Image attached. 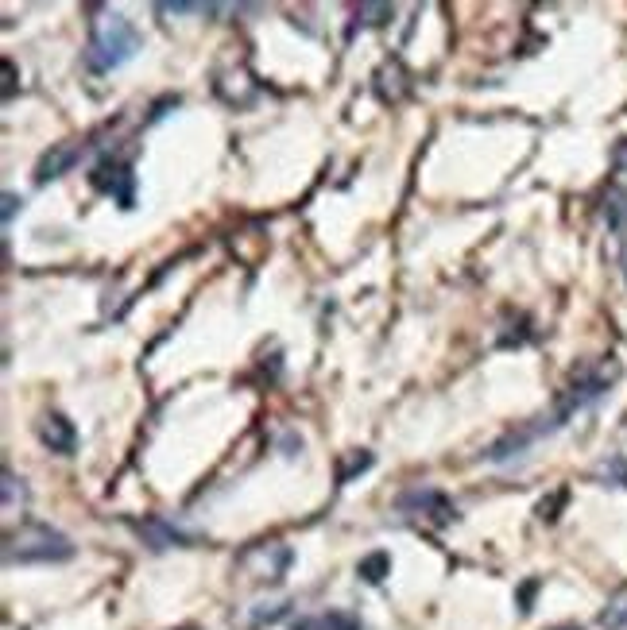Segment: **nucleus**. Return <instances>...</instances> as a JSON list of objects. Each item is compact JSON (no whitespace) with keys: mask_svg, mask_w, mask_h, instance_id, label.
Wrapping results in <instances>:
<instances>
[{"mask_svg":"<svg viewBox=\"0 0 627 630\" xmlns=\"http://www.w3.org/2000/svg\"><path fill=\"white\" fill-rule=\"evenodd\" d=\"M554 630H581V627H573V623H566V627H554Z\"/></svg>","mask_w":627,"mask_h":630,"instance_id":"nucleus-14","label":"nucleus"},{"mask_svg":"<svg viewBox=\"0 0 627 630\" xmlns=\"http://www.w3.org/2000/svg\"><path fill=\"white\" fill-rule=\"evenodd\" d=\"M608 225L620 232V240H624V248H627V194L624 190H616V194H608Z\"/></svg>","mask_w":627,"mask_h":630,"instance_id":"nucleus-11","label":"nucleus"},{"mask_svg":"<svg viewBox=\"0 0 627 630\" xmlns=\"http://www.w3.org/2000/svg\"><path fill=\"white\" fill-rule=\"evenodd\" d=\"M600 627L604 630H627V588H620V592L608 600V607L600 611Z\"/></svg>","mask_w":627,"mask_h":630,"instance_id":"nucleus-10","label":"nucleus"},{"mask_svg":"<svg viewBox=\"0 0 627 630\" xmlns=\"http://www.w3.org/2000/svg\"><path fill=\"white\" fill-rule=\"evenodd\" d=\"M357 576L364 580V584H384L391 576V557L380 549V553H368L364 561L357 565Z\"/></svg>","mask_w":627,"mask_h":630,"instance_id":"nucleus-9","label":"nucleus"},{"mask_svg":"<svg viewBox=\"0 0 627 630\" xmlns=\"http://www.w3.org/2000/svg\"><path fill=\"white\" fill-rule=\"evenodd\" d=\"M291 630H364L357 615L349 611H322V615H302L291 623Z\"/></svg>","mask_w":627,"mask_h":630,"instance_id":"nucleus-8","label":"nucleus"},{"mask_svg":"<svg viewBox=\"0 0 627 630\" xmlns=\"http://www.w3.org/2000/svg\"><path fill=\"white\" fill-rule=\"evenodd\" d=\"M70 557H74V542L47 522L20 526L16 534H8V545H4L8 565H59V561H70Z\"/></svg>","mask_w":627,"mask_h":630,"instance_id":"nucleus-2","label":"nucleus"},{"mask_svg":"<svg viewBox=\"0 0 627 630\" xmlns=\"http://www.w3.org/2000/svg\"><path fill=\"white\" fill-rule=\"evenodd\" d=\"M39 441H43L51 453L70 457V453L78 449V430H74V422H70V418H62V414H47V418H43V426H39Z\"/></svg>","mask_w":627,"mask_h":630,"instance_id":"nucleus-5","label":"nucleus"},{"mask_svg":"<svg viewBox=\"0 0 627 630\" xmlns=\"http://www.w3.org/2000/svg\"><path fill=\"white\" fill-rule=\"evenodd\" d=\"M16 205H20V198H16V194H4V225L16 217Z\"/></svg>","mask_w":627,"mask_h":630,"instance_id":"nucleus-13","label":"nucleus"},{"mask_svg":"<svg viewBox=\"0 0 627 630\" xmlns=\"http://www.w3.org/2000/svg\"><path fill=\"white\" fill-rule=\"evenodd\" d=\"M93 186L101 194H113L120 201V209H132V190H136V174L128 163H101L93 171Z\"/></svg>","mask_w":627,"mask_h":630,"instance_id":"nucleus-4","label":"nucleus"},{"mask_svg":"<svg viewBox=\"0 0 627 630\" xmlns=\"http://www.w3.org/2000/svg\"><path fill=\"white\" fill-rule=\"evenodd\" d=\"M136 530H140V538H144L151 549H171V545L194 542L186 530H179V526H175V522H167V518H148V522H140Z\"/></svg>","mask_w":627,"mask_h":630,"instance_id":"nucleus-6","label":"nucleus"},{"mask_svg":"<svg viewBox=\"0 0 627 630\" xmlns=\"http://www.w3.org/2000/svg\"><path fill=\"white\" fill-rule=\"evenodd\" d=\"M78 155H82V147L78 144H55L43 159H39V167H35V182H51V178H62V174L70 171L74 163H78Z\"/></svg>","mask_w":627,"mask_h":630,"instance_id":"nucleus-7","label":"nucleus"},{"mask_svg":"<svg viewBox=\"0 0 627 630\" xmlns=\"http://www.w3.org/2000/svg\"><path fill=\"white\" fill-rule=\"evenodd\" d=\"M140 47H144V39H140V31L132 28L128 16H120V12H101V16L93 20L86 62H90L93 74H113L124 62H132Z\"/></svg>","mask_w":627,"mask_h":630,"instance_id":"nucleus-1","label":"nucleus"},{"mask_svg":"<svg viewBox=\"0 0 627 630\" xmlns=\"http://www.w3.org/2000/svg\"><path fill=\"white\" fill-rule=\"evenodd\" d=\"M612 163H616V171L627 174V140L624 144H616V151H612Z\"/></svg>","mask_w":627,"mask_h":630,"instance_id":"nucleus-12","label":"nucleus"},{"mask_svg":"<svg viewBox=\"0 0 627 630\" xmlns=\"http://www.w3.org/2000/svg\"><path fill=\"white\" fill-rule=\"evenodd\" d=\"M399 511H411V515L434 518L438 526H446V522H453V518H457V507L449 503L442 491H434V487H415V491L399 495Z\"/></svg>","mask_w":627,"mask_h":630,"instance_id":"nucleus-3","label":"nucleus"},{"mask_svg":"<svg viewBox=\"0 0 627 630\" xmlns=\"http://www.w3.org/2000/svg\"><path fill=\"white\" fill-rule=\"evenodd\" d=\"M179 630H198V627H179Z\"/></svg>","mask_w":627,"mask_h":630,"instance_id":"nucleus-15","label":"nucleus"}]
</instances>
